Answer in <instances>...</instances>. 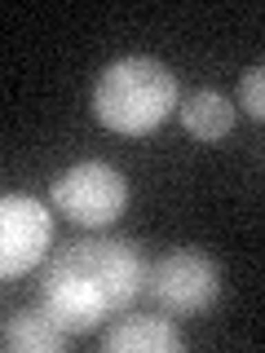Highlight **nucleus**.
Wrapping results in <instances>:
<instances>
[{"label": "nucleus", "instance_id": "f257e3e1", "mask_svg": "<svg viewBox=\"0 0 265 353\" xmlns=\"http://www.w3.org/2000/svg\"><path fill=\"white\" fill-rule=\"evenodd\" d=\"M146 287V261L128 239H80L62 248L40 283V309L66 336L97 331Z\"/></svg>", "mask_w": 265, "mask_h": 353}, {"label": "nucleus", "instance_id": "f03ea898", "mask_svg": "<svg viewBox=\"0 0 265 353\" xmlns=\"http://www.w3.org/2000/svg\"><path fill=\"white\" fill-rule=\"evenodd\" d=\"M177 110V75L159 58H119L97 75L93 115L110 132L141 137Z\"/></svg>", "mask_w": 265, "mask_h": 353}, {"label": "nucleus", "instance_id": "7ed1b4c3", "mask_svg": "<svg viewBox=\"0 0 265 353\" xmlns=\"http://www.w3.org/2000/svg\"><path fill=\"white\" fill-rule=\"evenodd\" d=\"M53 208L75 221V225H88V230H106L110 221L124 216L128 208V181L119 176L110 163H75V168H66L58 181H53Z\"/></svg>", "mask_w": 265, "mask_h": 353}, {"label": "nucleus", "instance_id": "20e7f679", "mask_svg": "<svg viewBox=\"0 0 265 353\" xmlns=\"http://www.w3.org/2000/svg\"><path fill=\"white\" fill-rule=\"evenodd\" d=\"M146 292L168 314H204L221 296V265L195 248L168 252L155 265H146Z\"/></svg>", "mask_w": 265, "mask_h": 353}, {"label": "nucleus", "instance_id": "39448f33", "mask_svg": "<svg viewBox=\"0 0 265 353\" xmlns=\"http://www.w3.org/2000/svg\"><path fill=\"white\" fill-rule=\"evenodd\" d=\"M53 216L31 194H0V279H22L44 261Z\"/></svg>", "mask_w": 265, "mask_h": 353}, {"label": "nucleus", "instance_id": "423d86ee", "mask_svg": "<svg viewBox=\"0 0 265 353\" xmlns=\"http://www.w3.org/2000/svg\"><path fill=\"white\" fill-rule=\"evenodd\" d=\"M102 345H106V353H181L186 336L168 318L141 314V318H119V323L106 331Z\"/></svg>", "mask_w": 265, "mask_h": 353}, {"label": "nucleus", "instance_id": "0eeeda50", "mask_svg": "<svg viewBox=\"0 0 265 353\" xmlns=\"http://www.w3.org/2000/svg\"><path fill=\"white\" fill-rule=\"evenodd\" d=\"M177 115H181V128L190 132L195 141H221L235 128V102L213 93V88H199L186 102H177Z\"/></svg>", "mask_w": 265, "mask_h": 353}, {"label": "nucleus", "instance_id": "6e6552de", "mask_svg": "<svg viewBox=\"0 0 265 353\" xmlns=\"http://www.w3.org/2000/svg\"><path fill=\"white\" fill-rule=\"evenodd\" d=\"M62 340H66V331L40 305L18 309L5 323V349H14V353H53V349H62Z\"/></svg>", "mask_w": 265, "mask_h": 353}, {"label": "nucleus", "instance_id": "1a4fd4ad", "mask_svg": "<svg viewBox=\"0 0 265 353\" xmlns=\"http://www.w3.org/2000/svg\"><path fill=\"white\" fill-rule=\"evenodd\" d=\"M239 106L252 119H265V71L261 66H248V75L239 80Z\"/></svg>", "mask_w": 265, "mask_h": 353}]
</instances>
